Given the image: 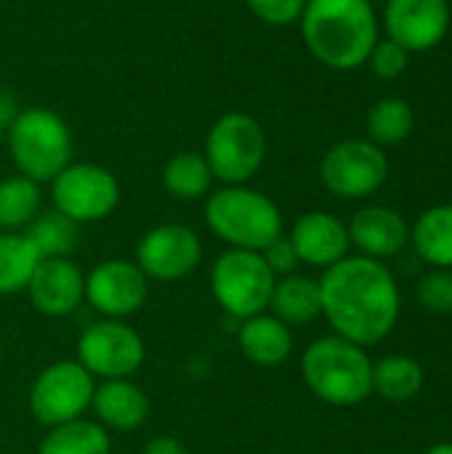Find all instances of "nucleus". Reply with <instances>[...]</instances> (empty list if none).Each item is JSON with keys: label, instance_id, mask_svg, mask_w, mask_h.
<instances>
[{"label": "nucleus", "instance_id": "nucleus-7", "mask_svg": "<svg viewBox=\"0 0 452 454\" xmlns=\"http://www.w3.org/2000/svg\"><path fill=\"white\" fill-rule=\"evenodd\" d=\"M277 277L253 250L226 247L210 269V293L216 303L237 322L269 311Z\"/></svg>", "mask_w": 452, "mask_h": 454}, {"label": "nucleus", "instance_id": "nucleus-4", "mask_svg": "<svg viewBox=\"0 0 452 454\" xmlns=\"http://www.w3.org/2000/svg\"><path fill=\"white\" fill-rule=\"evenodd\" d=\"M306 388L330 407H354L373 394V359L341 335H325L306 346L301 356Z\"/></svg>", "mask_w": 452, "mask_h": 454}, {"label": "nucleus", "instance_id": "nucleus-9", "mask_svg": "<svg viewBox=\"0 0 452 454\" xmlns=\"http://www.w3.org/2000/svg\"><path fill=\"white\" fill-rule=\"evenodd\" d=\"M53 210L69 221L96 223L109 218L120 205V184L115 173L96 162H69L51 181Z\"/></svg>", "mask_w": 452, "mask_h": 454}, {"label": "nucleus", "instance_id": "nucleus-11", "mask_svg": "<svg viewBox=\"0 0 452 454\" xmlns=\"http://www.w3.org/2000/svg\"><path fill=\"white\" fill-rule=\"evenodd\" d=\"M325 189L341 200L373 197L389 178V160L381 146L368 138H346L330 146L320 162Z\"/></svg>", "mask_w": 452, "mask_h": 454}, {"label": "nucleus", "instance_id": "nucleus-1", "mask_svg": "<svg viewBox=\"0 0 452 454\" xmlns=\"http://www.w3.org/2000/svg\"><path fill=\"white\" fill-rule=\"evenodd\" d=\"M322 317L341 335L362 348L386 340L402 314V295L384 261L346 255L322 271Z\"/></svg>", "mask_w": 452, "mask_h": 454}, {"label": "nucleus", "instance_id": "nucleus-29", "mask_svg": "<svg viewBox=\"0 0 452 454\" xmlns=\"http://www.w3.org/2000/svg\"><path fill=\"white\" fill-rule=\"evenodd\" d=\"M416 298L429 314H452V269H429L416 285Z\"/></svg>", "mask_w": 452, "mask_h": 454}, {"label": "nucleus", "instance_id": "nucleus-14", "mask_svg": "<svg viewBox=\"0 0 452 454\" xmlns=\"http://www.w3.org/2000/svg\"><path fill=\"white\" fill-rule=\"evenodd\" d=\"M384 27L410 53L432 51L450 29V0H386Z\"/></svg>", "mask_w": 452, "mask_h": 454}, {"label": "nucleus", "instance_id": "nucleus-30", "mask_svg": "<svg viewBox=\"0 0 452 454\" xmlns=\"http://www.w3.org/2000/svg\"><path fill=\"white\" fill-rule=\"evenodd\" d=\"M365 64L370 67V72L376 77H381V80H397L408 69V64H410V51L402 48L400 43L389 40V37L386 40L378 37V43L373 45V51H370V56H368Z\"/></svg>", "mask_w": 452, "mask_h": 454}, {"label": "nucleus", "instance_id": "nucleus-37", "mask_svg": "<svg viewBox=\"0 0 452 454\" xmlns=\"http://www.w3.org/2000/svg\"><path fill=\"white\" fill-rule=\"evenodd\" d=\"M368 3H376V0H368Z\"/></svg>", "mask_w": 452, "mask_h": 454}, {"label": "nucleus", "instance_id": "nucleus-36", "mask_svg": "<svg viewBox=\"0 0 452 454\" xmlns=\"http://www.w3.org/2000/svg\"><path fill=\"white\" fill-rule=\"evenodd\" d=\"M0 362H3V340H0Z\"/></svg>", "mask_w": 452, "mask_h": 454}, {"label": "nucleus", "instance_id": "nucleus-22", "mask_svg": "<svg viewBox=\"0 0 452 454\" xmlns=\"http://www.w3.org/2000/svg\"><path fill=\"white\" fill-rule=\"evenodd\" d=\"M163 189L181 200V202H194L205 200L213 192V173L202 152H178L163 165Z\"/></svg>", "mask_w": 452, "mask_h": 454}, {"label": "nucleus", "instance_id": "nucleus-10", "mask_svg": "<svg viewBox=\"0 0 452 454\" xmlns=\"http://www.w3.org/2000/svg\"><path fill=\"white\" fill-rule=\"evenodd\" d=\"M144 359V340L125 319L91 322L77 338V362L99 380L133 378Z\"/></svg>", "mask_w": 452, "mask_h": 454}, {"label": "nucleus", "instance_id": "nucleus-5", "mask_svg": "<svg viewBox=\"0 0 452 454\" xmlns=\"http://www.w3.org/2000/svg\"><path fill=\"white\" fill-rule=\"evenodd\" d=\"M5 136L16 170L37 184H51L72 162V130L53 109H19Z\"/></svg>", "mask_w": 452, "mask_h": 454}, {"label": "nucleus", "instance_id": "nucleus-2", "mask_svg": "<svg viewBox=\"0 0 452 454\" xmlns=\"http://www.w3.org/2000/svg\"><path fill=\"white\" fill-rule=\"evenodd\" d=\"M298 24L309 53L336 72L365 67L378 43V19L368 0H309Z\"/></svg>", "mask_w": 452, "mask_h": 454}, {"label": "nucleus", "instance_id": "nucleus-27", "mask_svg": "<svg viewBox=\"0 0 452 454\" xmlns=\"http://www.w3.org/2000/svg\"><path fill=\"white\" fill-rule=\"evenodd\" d=\"M413 128H416V112L400 96H386V98L376 101L365 120L368 141H373L381 149L408 141Z\"/></svg>", "mask_w": 452, "mask_h": 454}, {"label": "nucleus", "instance_id": "nucleus-8", "mask_svg": "<svg viewBox=\"0 0 452 454\" xmlns=\"http://www.w3.org/2000/svg\"><path fill=\"white\" fill-rule=\"evenodd\" d=\"M96 391V378L77 359H59L43 367L27 394L32 418L43 428H56L85 418Z\"/></svg>", "mask_w": 452, "mask_h": 454}, {"label": "nucleus", "instance_id": "nucleus-33", "mask_svg": "<svg viewBox=\"0 0 452 454\" xmlns=\"http://www.w3.org/2000/svg\"><path fill=\"white\" fill-rule=\"evenodd\" d=\"M16 114H19V101H16V96H13L8 88L0 85V136L8 133V128H11V122L16 120Z\"/></svg>", "mask_w": 452, "mask_h": 454}, {"label": "nucleus", "instance_id": "nucleus-12", "mask_svg": "<svg viewBox=\"0 0 452 454\" xmlns=\"http://www.w3.org/2000/svg\"><path fill=\"white\" fill-rule=\"evenodd\" d=\"M202 261V239L186 223H157L136 245V263L149 282L189 277Z\"/></svg>", "mask_w": 452, "mask_h": 454}, {"label": "nucleus", "instance_id": "nucleus-18", "mask_svg": "<svg viewBox=\"0 0 452 454\" xmlns=\"http://www.w3.org/2000/svg\"><path fill=\"white\" fill-rule=\"evenodd\" d=\"M91 410L96 423L107 431L131 434L149 418V396L131 380H101L93 391Z\"/></svg>", "mask_w": 452, "mask_h": 454}, {"label": "nucleus", "instance_id": "nucleus-26", "mask_svg": "<svg viewBox=\"0 0 452 454\" xmlns=\"http://www.w3.org/2000/svg\"><path fill=\"white\" fill-rule=\"evenodd\" d=\"M40 261L24 231H0V295L24 293Z\"/></svg>", "mask_w": 452, "mask_h": 454}, {"label": "nucleus", "instance_id": "nucleus-16", "mask_svg": "<svg viewBox=\"0 0 452 454\" xmlns=\"http://www.w3.org/2000/svg\"><path fill=\"white\" fill-rule=\"evenodd\" d=\"M288 239L293 242L301 263L322 269V271L344 261L352 247L346 223L338 215L325 213V210H312L296 218Z\"/></svg>", "mask_w": 452, "mask_h": 454}, {"label": "nucleus", "instance_id": "nucleus-20", "mask_svg": "<svg viewBox=\"0 0 452 454\" xmlns=\"http://www.w3.org/2000/svg\"><path fill=\"white\" fill-rule=\"evenodd\" d=\"M269 314L285 322L288 327L312 325L322 317V293L320 279L304 274H288L274 282Z\"/></svg>", "mask_w": 452, "mask_h": 454}, {"label": "nucleus", "instance_id": "nucleus-32", "mask_svg": "<svg viewBox=\"0 0 452 454\" xmlns=\"http://www.w3.org/2000/svg\"><path fill=\"white\" fill-rule=\"evenodd\" d=\"M261 258L266 261V266L272 269V274L280 279V277H288V274H296V269L301 266L298 261V253L293 247V242L282 234L277 237L274 242H269L264 250H261Z\"/></svg>", "mask_w": 452, "mask_h": 454}, {"label": "nucleus", "instance_id": "nucleus-6", "mask_svg": "<svg viewBox=\"0 0 452 454\" xmlns=\"http://www.w3.org/2000/svg\"><path fill=\"white\" fill-rule=\"evenodd\" d=\"M202 157L221 186L248 184L266 160V133L253 114L226 112L210 125Z\"/></svg>", "mask_w": 452, "mask_h": 454}, {"label": "nucleus", "instance_id": "nucleus-34", "mask_svg": "<svg viewBox=\"0 0 452 454\" xmlns=\"http://www.w3.org/2000/svg\"><path fill=\"white\" fill-rule=\"evenodd\" d=\"M141 454H189L186 444L173 439V436H155L152 442H147Z\"/></svg>", "mask_w": 452, "mask_h": 454}, {"label": "nucleus", "instance_id": "nucleus-15", "mask_svg": "<svg viewBox=\"0 0 452 454\" xmlns=\"http://www.w3.org/2000/svg\"><path fill=\"white\" fill-rule=\"evenodd\" d=\"M24 293L37 314L64 319L85 301V274L72 258H43Z\"/></svg>", "mask_w": 452, "mask_h": 454}, {"label": "nucleus", "instance_id": "nucleus-24", "mask_svg": "<svg viewBox=\"0 0 452 454\" xmlns=\"http://www.w3.org/2000/svg\"><path fill=\"white\" fill-rule=\"evenodd\" d=\"M43 210V189L37 181L16 173L0 178V231H24Z\"/></svg>", "mask_w": 452, "mask_h": 454}, {"label": "nucleus", "instance_id": "nucleus-3", "mask_svg": "<svg viewBox=\"0 0 452 454\" xmlns=\"http://www.w3.org/2000/svg\"><path fill=\"white\" fill-rule=\"evenodd\" d=\"M202 218L208 231L232 250L261 253L285 229L277 202L248 184L213 189L205 197Z\"/></svg>", "mask_w": 452, "mask_h": 454}, {"label": "nucleus", "instance_id": "nucleus-19", "mask_svg": "<svg viewBox=\"0 0 452 454\" xmlns=\"http://www.w3.org/2000/svg\"><path fill=\"white\" fill-rule=\"evenodd\" d=\"M237 346L242 356L264 370L280 367L293 354V333L285 322H280L272 314H258L245 322H240Z\"/></svg>", "mask_w": 452, "mask_h": 454}, {"label": "nucleus", "instance_id": "nucleus-23", "mask_svg": "<svg viewBox=\"0 0 452 454\" xmlns=\"http://www.w3.org/2000/svg\"><path fill=\"white\" fill-rule=\"evenodd\" d=\"M424 367L402 354L384 356L373 362V394L386 402H410L424 391Z\"/></svg>", "mask_w": 452, "mask_h": 454}, {"label": "nucleus", "instance_id": "nucleus-21", "mask_svg": "<svg viewBox=\"0 0 452 454\" xmlns=\"http://www.w3.org/2000/svg\"><path fill=\"white\" fill-rule=\"evenodd\" d=\"M410 245L429 269H452V205H434L410 226Z\"/></svg>", "mask_w": 452, "mask_h": 454}, {"label": "nucleus", "instance_id": "nucleus-13", "mask_svg": "<svg viewBox=\"0 0 452 454\" xmlns=\"http://www.w3.org/2000/svg\"><path fill=\"white\" fill-rule=\"evenodd\" d=\"M149 279L136 261L112 258L85 274V301L101 319H125L144 309Z\"/></svg>", "mask_w": 452, "mask_h": 454}, {"label": "nucleus", "instance_id": "nucleus-17", "mask_svg": "<svg viewBox=\"0 0 452 454\" xmlns=\"http://www.w3.org/2000/svg\"><path fill=\"white\" fill-rule=\"evenodd\" d=\"M346 229H349L352 247H357L360 255L373 261L394 258L410 245L408 221L386 205L360 207L346 223Z\"/></svg>", "mask_w": 452, "mask_h": 454}, {"label": "nucleus", "instance_id": "nucleus-35", "mask_svg": "<svg viewBox=\"0 0 452 454\" xmlns=\"http://www.w3.org/2000/svg\"><path fill=\"white\" fill-rule=\"evenodd\" d=\"M424 454H452V442H442V444H434L429 447Z\"/></svg>", "mask_w": 452, "mask_h": 454}, {"label": "nucleus", "instance_id": "nucleus-31", "mask_svg": "<svg viewBox=\"0 0 452 454\" xmlns=\"http://www.w3.org/2000/svg\"><path fill=\"white\" fill-rule=\"evenodd\" d=\"M250 13L269 27H290L301 21L309 0H245Z\"/></svg>", "mask_w": 452, "mask_h": 454}, {"label": "nucleus", "instance_id": "nucleus-25", "mask_svg": "<svg viewBox=\"0 0 452 454\" xmlns=\"http://www.w3.org/2000/svg\"><path fill=\"white\" fill-rule=\"evenodd\" d=\"M37 454H112L109 431L96 420L77 418L72 423L48 428Z\"/></svg>", "mask_w": 452, "mask_h": 454}, {"label": "nucleus", "instance_id": "nucleus-28", "mask_svg": "<svg viewBox=\"0 0 452 454\" xmlns=\"http://www.w3.org/2000/svg\"><path fill=\"white\" fill-rule=\"evenodd\" d=\"M29 242L37 247L40 258H69L77 247V223L59 210H40V215L24 229Z\"/></svg>", "mask_w": 452, "mask_h": 454}]
</instances>
